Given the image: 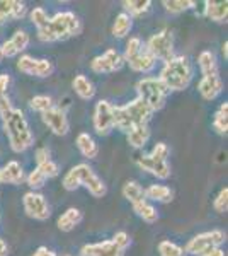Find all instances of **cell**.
<instances>
[{"instance_id":"6da1fadb","label":"cell","mask_w":228,"mask_h":256,"mask_svg":"<svg viewBox=\"0 0 228 256\" xmlns=\"http://www.w3.org/2000/svg\"><path fill=\"white\" fill-rule=\"evenodd\" d=\"M0 118H2L3 132L9 137L12 150L20 154V152L34 146V135H32L31 126H29L22 111L17 108H10L9 111L0 114Z\"/></svg>"},{"instance_id":"7a4b0ae2","label":"cell","mask_w":228,"mask_h":256,"mask_svg":"<svg viewBox=\"0 0 228 256\" xmlns=\"http://www.w3.org/2000/svg\"><path fill=\"white\" fill-rule=\"evenodd\" d=\"M82 31L80 19L73 12L65 10L58 12L53 18L44 24L43 28L38 30V38L44 43H53V41L68 40L72 36H77Z\"/></svg>"},{"instance_id":"3957f363","label":"cell","mask_w":228,"mask_h":256,"mask_svg":"<svg viewBox=\"0 0 228 256\" xmlns=\"http://www.w3.org/2000/svg\"><path fill=\"white\" fill-rule=\"evenodd\" d=\"M193 65L191 60L184 55H174L171 60L164 64L160 70V82L167 88L171 92H179L189 88L191 80H193Z\"/></svg>"},{"instance_id":"277c9868","label":"cell","mask_w":228,"mask_h":256,"mask_svg":"<svg viewBox=\"0 0 228 256\" xmlns=\"http://www.w3.org/2000/svg\"><path fill=\"white\" fill-rule=\"evenodd\" d=\"M63 188L67 192H75L77 188L84 186L87 192L95 198H102L107 193L106 183L94 172L89 164H77L63 176Z\"/></svg>"},{"instance_id":"5b68a950","label":"cell","mask_w":228,"mask_h":256,"mask_svg":"<svg viewBox=\"0 0 228 256\" xmlns=\"http://www.w3.org/2000/svg\"><path fill=\"white\" fill-rule=\"evenodd\" d=\"M152 116L153 111L140 98L124 106H114V126L124 134H128L136 125H148Z\"/></svg>"},{"instance_id":"8992f818","label":"cell","mask_w":228,"mask_h":256,"mask_svg":"<svg viewBox=\"0 0 228 256\" xmlns=\"http://www.w3.org/2000/svg\"><path fill=\"white\" fill-rule=\"evenodd\" d=\"M123 60L130 65L131 70L140 72V74L152 72L157 65V60L150 55V52H148L145 43L138 36H133V38H130L126 41Z\"/></svg>"},{"instance_id":"52a82bcc","label":"cell","mask_w":228,"mask_h":256,"mask_svg":"<svg viewBox=\"0 0 228 256\" xmlns=\"http://www.w3.org/2000/svg\"><path fill=\"white\" fill-rule=\"evenodd\" d=\"M136 92L138 98L148 104L153 113L160 111L167 102L169 90L164 84L160 82L159 77H143L136 82Z\"/></svg>"},{"instance_id":"ba28073f","label":"cell","mask_w":228,"mask_h":256,"mask_svg":"<svg viewBox=\"0 0 228 256\" xmlns=\"http://www.w3.org/2000/svg\"><path fill=\"white\" fill-rule=\"evenodd\" d=\"M130 244L131 238L124 230H119L114 234L113 239L82 246L80 256H124V251L130 248Z\"/></svg>"},{"instance_id":"9c48e42d","label":"cell","mask_w":228,"mask_h":256,"mask_svg":"<svg viewBox=\"0 0 228 256\" xmlns=\"http://www.w3.org/2000/svg\"><path fill=\"white\" fill-rule=\"evenodd\" d=\"M225 232L223 230H206V232L196 234L194 238H191L186 244L184 251L186 254H193V256H203L211 248H218L225 242Z\"/></svg>"},{"instance_id":"30bf717a","label":"cell","mask_w":228,"mask_h":256,"mask_svg":"<svg viewBox=\"0 0 228 256\" xmlns=\"http://www.w3.org/2000/svg\"><path fill=\"white\" fill-rule=\"evenodd\" d=\"M145 46L150 52L155 60L167 62L174 56V36L169 30H162L150 36V40L145 43Z\"/></svg>"},{"instance_id":"8fae6325","label":"cell","mask_w":228,"mask_h":256,"mask_svg":"<svg viewBox=\"0 0 228 256\" xmlns=\"http://www.w3.org/2000/svg\"><path fill=\"white\" fill-rule=\"evenodd\" d=\"M22 207L27 217L34 218V220H48L51 216V208H49L46 198L38 192H27L22 198Z\"/></svg>"},{"instance_id":"7c38bea8","label":"cell","mask_w":228,"mask_h":256,"mask_svg":"<svg viewBox=\"0 0 228 256\" xmlns=\"http://www.w3.org/2000/svg\"><path fill=\"white\" fill-rule=\"evenodd\" d=\"M114 128V106L106 99L95 104L94 108V130L99 135H109L111 130Z\"/></svg>"},{"instance_id":"4fadbf2b","label":"cell","mask_w":228,"mask_h":256,"mask_svg":"<svg viewBox=\"0 0 228 256\" xmlns=\"http://www.w3.org/2000/svg\"><path fill=\"white\" fill-rule=\"evenodd\" d=\"M17 70L22 74H26L29 77H49L53 74V64L46 58H32L29 55H22L17 60Z\"/></svg>"},{"instance_id":"5bb4252c","label":"cell","mask_w":228,"mask_h":256,"mask_svg":"<svg viewBox=\"0 0 228 256\" xmlns=\"http://www.w3.org/2000/svg\"><path fill=\"white\" fill-rule=\"evenodd\" d=\"M124 65V60H123V55L118 52V50H106L102 55L95 56V58L90 62V68L92 72L95 74H113V72H118L121 70Z\"/></svg>"},{"instance_id":"9a60e30c","label":"cell","mask_w":228,"mask_h":256,"mask_svg":"<svg viewBox=\"0 0 228 256\" xmlns=\"http://www.w3.org/2000/svg\"><path fill=\"white\" fill-rule=\"evenodd\" d=\"M136 166L143 171L150 172L155 178L159 180H167L171 178V164H169L167 159H160V158H155L152 154H143L136 159Z\"/></svg>"},{"instance_id":"2e32d148","label":"cell","mask_w":228,"mask_h":256,"mask_svg":"<svg viewBox=\"0 0 228 256\" xmlns=\"http://www.w3.org/2000/svg\"><path fill=\"white\" fill-rule=\"evenodd\" d=\"M41 118H43L44 125L48 126V130L51 134L58 135V137H63V135H67L70 132V122L65 110L53 106L51 110H48L46 113L41 114Z\"/></svg>"},{"instance_id":"e0dca14e","label":"cell","mask_w":228,"mask_h":256,"mask_svg":"<svg viewBox=\"0 0 228 256\" xmlns=\"http://www.w3.org/2000/svg\"><path fill=\"white\" fill-rule=\"evenodd\" d=\"M29 43H31V38L26 31L19 30L12 34L10 40H7L3 44H0V53H2V58H12V56H17L24 52Z\"/></svg>"},{"instance_id":"ac0fdd59","label":"cell","mask_w":228,"mask_h":256,"mask_svg":"<svg viewBox=\"0 0 228 256\" xmlns=\"http://www.w3.org/2000/svg\"><path fill=\"white\" fill-rule=\"evenodd\" d=\"M198 90H200L201 98L205 101H215L223 92V80L220 77V74L201 77L200 84H198Z\"/></svg>"},{"instance_id":"d6986e66","label":"cell","mask_w":228,"mask_h":256,"mask_svg":"<svg viewBox=\"0 0 228 256\" xmlns=\"http://www.w3.org/2000/svg\"><path fill=\"white\" fill-rule=\"evenodd\" d=\"M24 181V169L17 160H10L0 169V183L20 184Z\"/></svg>"},{"instance_id":"ffe728a7","label":"cell","mask_w":228,"mask_h":256,"mask_svg":"<svg viewBox=\"0 0 228 256\" xmlns=\"http://www.w3.org/2000/svg\"><path fill=\"white\" fill-rule=\"evenodd\" d=\"M82 218H84V214H82L80 210L75 207H70L60 216L56 226L61 232H72V230L82 222Z\"/></svg>"},{"instance_id":"44dd1931","label":"cell","mask_w":228,"mask_h":256,"mask_svg":"<svg viewBox=\"0 0 228 256\" xmlns=\"http://www.w3.org/2000/svg\"><path fill=\"white\" fill-rule=\"evenodd\" d=\"M205 18H208L213 22H227L228 18V2H213L206 0L205 2Z\"/></svg>"},{"instance_id":"7402d4cb","label":"cell","mask_w":228,"mask_h":256,"mask_svg":"<svg viewBox=\"0 0 228 256\" xmlns=\"http://www.w3.org/2000/svg\"><path fill=\"white\" fill-rule=\"evenodd\" d=\"M72 88L75 90V94L84 101H90L95 96V88L94 84L89 80V77H85L84 74H78L75 79L72 80Z\"/></svg>"},{"instance_id":"603a6c76","label":"cell","mask_w":228,"mask_h":256,"mask_svg":"<svg viewBox=\"0 0 228 256\" xmlns=\"http://www.w3.org/2000/svg\"><path fill=\"white\" fill-rule=\"evenodd\" d=\"M145 198L147 200H153L159 202V204H169V202L174 200V192L165 184H150L147 190H145Z\"/></svg>"},{"instance_id":"cb8c5ba5","label":"cell","mask_w":228,"mask_h":256,"mask_svg":"<svg viewBox=\"0 0 228 256\" xmlns=\"http://www.w3.org/2000/svg\"><path fill=\"white\" fill-rule=\"evenodd\" d=\"M128 144L135 148H143L150 140V128L148 125H136L126 134Z\"/></svg>"},{"instance_id":"d4e9b609","label":"cell","mask_w":228,"mask_h":256,"mask_svg":"<svg viewBox=\"0 0 228 256\" xmlns=\"http://www.w3.org/2000/svg\"><path fill=\"white\" fill-rule=\"evenodd\" d=\"M198 65H200V70H201V76H217L218 72V60H217V55L210 50H205V52L200 53L198 56Z\"/></svg>"},{"instance_id":"484cf974","label":"cell","mask_w":228,"mask_h":256,"mask_svg":"<svg viewBox=\"0 0 228 256\" xmlns=\"http://www.w3.org/2000/svg\"><path fill=\"white\" fill-rule=\"evenodd\" d=\"M77 147L78 150H80V154L84 156L87 159H95L99 154V146L97 142L90 137L89 134H85V132H82V134H78L77 137Z\"/></svg>"},{"instance_id":"4316f807","label":"cell","mask_w":228,"mask_h":256,"mask_svg":"<svg viewBox=\"0 0 228 256\" xmlns=\"http://www.w3.org/2000/svg\"><path fill=\"white\" fill-rule=\"evenodd\" d=\"M131 207H133V212L136 216L142 218L143 222H147V224H155L159 220V212H157V208L152 204H148V200L138 202V204L131 205Z\"/></svg>"},{"instance_id":"83f0119b","label":"cell","mask_w":228,"mask_h":256,"mask_svg":"<svg viewBox=\"0 0 228 256\" xmlns=\"http://www.w3.org/2000/svg\"><path fill=\"white\" fill-rule=\"evenodd\" d=\"M131 28H133V19L126 14V12H121V14L116 16L114 22H113V36L118 40H123L130 34Z\"/></svg>"},{"instance_id":"f1b7e54d","label":"cell","mask_w":228,"mask_h":256,"mask_svg":"<svg viewBox=\"0 0 228 256\" xmlns=\"http://www.w3.org/2000/svg\"><path fill=\"white\" fill-rule=\"evenodd\" d=\"M121 193L131 205L147 200V198H145V190L142 188V184L136 183V181H126V183L123 184Z\"/></svg>"},{"instance_id":"f546056e","label":"cell","mask_w":228,"mask_h":256,"mask_svg":"<svg viewBox=\"0 0 228 256\" xmlns=\"http://www.w3.org/2000/svg\"><path fill=\"white\" fill-rule=\"evenodd\" d=\"M123 7H124V12L133 19V18H140V16L147 14L152 7V2L150 0H124Z\"/></svg>"},{"instance_id":"4dcf8cb0","label":"cell","mask_w":228,"mask_h":256,"mask_svg":"<svg viewBox=\"0 0 228 256\" xmlns=\"http://www.w3.org/2000/svg\"><path fill=\"white\" fill-rule=\"evenodd\" d=\"M213 128L220 135H227V132H228V102H222L220 108L215 111Z\"/></svg>"},{"instance_id":"1f68e13d","label":"cell","mask_w":228,"mask_h":256,"mask_svg":"<svg viewBox=\"0 0 228 256\" xmlns=\"http://www.w3.org/2000/svg\"><path fill=\"white\" fill-rule=\"evenodd\" d=\"M162 6L165 7L167 12H171V14H182V12L194 9L196 2H193V0H164Z\"/></svg>"},{"instance_id":"d6a6232c","label":"cell","mask_w":228,"mask_h":256,"mask_svg":"<svg viewBox=\"0 0 228 256\" xmlns=\"http://www.w3.org/2000/svg\"><path fill=\"white\" fill-rule=\"evenodd\" d=\"M9 86H10V76L9 74H0V114L12 108L10 99L7 96Z\"/></svg>"},{"instance_id":"836d02e7","label":"cell","mask_w":228,"mask_h":256,"mask_svg":"<svg viewBox=\"0 0 228 256\" xmlns=\"http://www.w3.org/2000/svg\"><path fill=\"white\" fill-rule=\"evenodd\" d=\"M29 106H31L32 111H38V113H46L48 110H51L53 106V99L49 96H43V94H39V96H34L31 98V101H29Z\"/></svg>"},{"instance_id":"e575fe53","label":"cell","mask_w":228,"mask_h":256,"mask_svg":"<svg viewBox=\"0 0 228 256\" xmlns=\"http://www.w3.org/2000/svg\"><path fill=\"white\" fill-rule=\"evenodd\" d=\"M159 254L160 256H186L184 248H181L179 244L172 241H160L159 242Z\"/></svg>"},{"instance_id":"d590c367","label":"cell","mask_w":228,"mask_h":256,"mask_svg":"<svg viewBox=\"0 0 228 256\" xmlns=\"http://www.w3.org/2000/svg\"><path fill=\"white\" fill-rule=\"evenodd\" d=\"M36 169L43 172L46 180H51V178H56L58 174H60V168H58V164L55 162V160H51V159H48V160H44V162L38 164Z\"/></svg>"},{"instance_id":"8d00e7d4","label":"cell","mask_w":228,"mask_h":256,"mask_svg":"<svg viewBox=\"0 0 228 256\" xmlns=\"http://www.w3.org/2000/svg\"><path fill=\"white\" fill-rule=\"evenodd\" d=\"M27 184L32 188V192H36V190L43 188L44 183H46V178H44V174L41 171H38V169H32L31 172H29V176L26 178Z\"/></svg>"},{"instance_id":"74e56055","label":"cell","mask_w":228,"mask_h":256,"mask_svg":"<svg viewBox=\"0 0 228 256\" xmlns=\"http://www.w3.org/2000/svg\"><path fill=\"white\" fill-rule=\"evenodd\" d=\"M213 208L217 210L218 214H225L228 210V188H222L218 192L217 198L213 200Z\"/></svg>"},{"instance_id":"f35d334b","label":"cell","mask_w":228,"mask_h":256,"mask_svg":"<svg viewBox=\"0 0 228 256\" xmlns=\"http://www.w3.org/2000/svg\"><path fill=\"white\" fill-rule=\"evenodd\" d=\"M48 20H49V16H48V12L43 9V7H34V9L31 10V22L36 26V30L43 28Z\"/></svg>"},{"instance_id":"ab89813d","label":"cell","mask_w":228,"mask_h":256,"mask_svg":"<svg viewBox=\"0 0 228 256\" xmlns=\"http://www.w3.org/2000/svg\"><path fill=\"white\" fill-rule=\"evenodd\" d=\"M12 7L14 0H0V26L7 22V19H12Z\"/></svg>"},{"instance_id":"60d3db41","label":"cell","mask_w":228,"mask_h":256,"mask_svg":"<svg viewBox=\"0 0 228 256\" xmlns=\"http://www.w3.org/2000/svg\"><path fill=\"white\" fill-rule=\"evenodd\" d=\"M27 14V7L24 2H19V0H14V7H12V19L20 20L24 19Z\"/></svg>"},{"instance_id":"b9f144b4","label":"cell","mask_w":228,"mask_h":256,"mask_svg":"<svg viewBox=\"0 0 228 256\" xmlns=\"http://www.w3.org/2000/svg\"><path fill=\"white\" fill-rule=\"evenodd\" d=\"M150 154H152V156H155V158H160V159H169V154H171V148L167 147V144L159 142L155 147L152 148Z\"/></svg>"},{"instance_id":"7bdbcfd3","label":"cell","mask_w":228,"mask_h":256,"mask_svg":"<svg viewBox=\"0 0 228 256\" xmlns=\"http://www.w3.org/2000/svg\"><path fill=\"white\" fill-rule=\"evenodd\" d=\"M34 158H36V162H38V164L44 162V160H48V159H51V158H49V150L46 147H38V148H36Z\"/></svg>"},{"instance_id":"ee69618b","label":"cell","mask_w":228,"mask_h":256,"mask_svg":"<svg viewBox=\"0 0 228 256\" xmlns=\"http://www.w3.org/2000/svg\"><path fill=\"white\" fill-rule=\"evenodd\" d=\"M32 256H56V253L53 250H48L46 246H39L38 250L32 253Z\"/></svg>"},{"instance_id":"f6af8a7d","label":"cell","mask_w":228,"mask_h":256,"mask_svg":"<svg viewBox=\"0 0 228 256\" xmlns=\"http://www.w3.org/2000/svg\"><path fill=\"white\" fill-rule=\"evenodd\" d=\"M203 256H227V253L222 250V246H218V248H211Z\"/></svg>"},{"instance_id":"bcb514c9","label":"cell","mask_w":228,"mask_h":256,"mask_svg":"<svg viewBox=\"0 0 228 256\" xmlns=\"http://www.w3.org/2000/svg\"><path fill=\"white\" fill-rule=\"evenodd\" d=\"M9 254V246L3 239H0V256H7Z\"/></svg>"},{"instance_id":"7dc6e473","label":"cell","mask_w":228,"mask_h":256,"mask_svg":"<svg viewBox=\"0 0 228 256\" xmlns=\"http://www.w3.org/2000/svg\"><path fill=\"white\" fill-rule=\"evenodd\" d=\"M227 48H228V43L225 41V43H223V46H222V53H223V56H225V60H227Z\"/></svg>"},{"instance_id":"c3c4849f","label":"cell","mask_w":228,"mask_h":256,"mask_svg":"<svg viewBox=\"0 0 228 256\" xmlns=\"http://www.w3.org/2000/svg\"><path fill=\"white\" fill-rule=\"evenodd\" d=\"M0 60H2V53H0Z\"/></svg>"},{"instance_id":"681fc988","label":"cell","mask_w":228,"mask_h":256,"mask_svg":"<svg viewBox=\"0 0 228 256\" xmlns=\"http://www.w3.org/2000/svg\"><path fill=\"white\" fill-rule=\"evenodd\" d=\"M65 256H70V254H65Z\"/></svg>"}]
</instances>
